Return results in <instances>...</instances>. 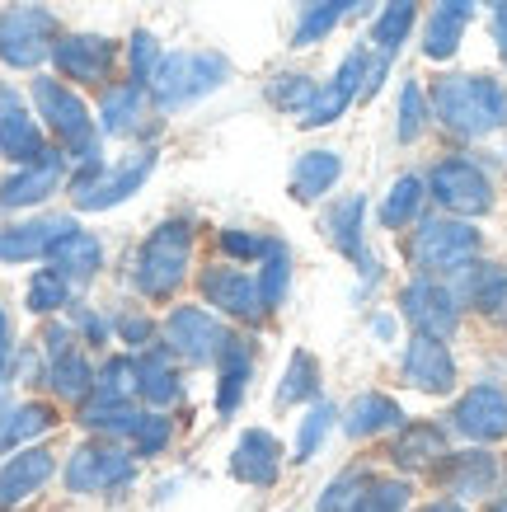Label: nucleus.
I'll use <instances>...</instances> for the list:
<instances>
[{
  "label": "nucleus",
  "instance_id": "obj_1",
  "mask_svg": "<svg viewBox=\"0 0 507 512\" xmlns=\"http://www.w3.org/2000/svg\"><path fill=\"white\" fill-rule=\"evenodd\" d=\"M432 123L451 137L479 141L507 127V85L493 76H442L428 90Z\"/></svg>",
  "mask_w": 507,
  "mask_h": 512
},
{
  "label": "nucleus",
  "instance_id": "obj_2",
  "mask_svg": "<svg viewBox=\"0 0 507 512\" xmlns=\"http://www.w3.org/2000/svg\"><path fill=\"white\" fill-rule=\"evenodd\" d=\"M33 109H38V118L47 123V132L62 141L66 160H76L80 170H85V165H104V160H99V127H94L85 99H80L66 80H57V76L33 80Z\"/></svg>",
  "mask_w": 507,
  "mask_h": 512
},
{
  "label": "nucleus",
  "instance_id": "obj_3",
  "mask_svg": "<svg viewBox=\"0 0 507 512\" xmlns=\"http://www.w3.org/2000/svg\"><path fill=\"white\" fill-rule=\"evenodd\" d=\"M226 80H231V62L221 52H165L160 66H155L151 85H146V94L155 99L160 113H174V109H188V104L207 99V94H216Z\"/></svg>",
  "mask_w": 507,
  "mask_h": 512
},
{
  "label": "nucleus",
  "instance_id": "obj_4",
  "mask_svg": "<svg viewBox=\"0 0 507 512\" xmlns=\"http://www.w3.org/2000/svg\"><path fill=\"white\" fill-rule=\"evenodd\" d=\"M188 259H193V226L188 221H160L146 235V245L137 249L132 287L146 301H169L179 292V282L188 278Z\"/></svg>",
  "mask_w": 507,
  "mask_h": 512
},
{
  "label": "nucleus",
  "instance_id": "obj_5",
  "mask_svg": "<svg viewBox=\"0 0 507 512\" xmlns=\"http://www.w3.org/2000/svg\"><path fill=\"white\" fill-rule=\"evenodd\" d=\"M479 231L465 217H418L414 231H409V264L414 273H428V278H451L456 268H465L470 259H479Z\"/></svg>",
  "mask_w": 507,
  "mask_h": 512
},
{
  "label": "nucleus",
  "instance_id": "obj_6",
  "mask_svg": "<svg viewBox=\"0 0 507 512\" xmlns=\"http://www.w3.org/2000/svg\"><path fill=\"white\" fill-rule=\"evenodd\" d=\"M52 43H57V15L47 5H10L0 10V62L15 66V71H33L52 57Z\"/></svg>",
  "mask_w": 507,
  "mask_h": 512
},
{
  "label": "nucleus",
  "instance_id": "obj_7",
  "mask_svg": "<svg viewBox=\"0 0 507 512\" xmlns=\"http://www.w3.org/2000/svg\"><path fill=\"white\" fill-rule=\"evenodd\" d=\"M428 198L446 217H489L493 212V184L470 156H446L428 174Z\"/></svg>",
  "mask_w": 507,
  "mask_h": 512
},
{
  "label": "nucleus",
  "instance_id": "obj_8",
  "mask_svg": "<svg viewBox=\"0 0 507 512\" xmlns=\"http://www.w3.org/2000/svg\"><path fill=\"white\" fill-rule=\"evenodd\" d=\"M155 174V151H137L127 156L118 170H104V165H85V170L71 179V202L76 212H104V207H118L132 193H141V184Z\"/></svg>",
  "mask_w": 507,
  "mask_h": 512
},
{
  "label": "nucleus",
  "instance_id": "obj_9",
  "mask_svg": "<svg viewBox=\"0 0 507 512\" xmlns=\"http://www.w3.org/2000/svg\"><path fill=\"white\" fill-rule=\"evenodd\" d=\"M132 470H137V456L113 442H85L66 456L62 480L71 494L90 498V494H113V489H127L132 484Z\"/></svg>",
  "mask_w": 507,
  "mask_h": 512
},
{
  "label": "nucleus",
  "instance_id": "obj_10",
  "mask_svg": "<svg viewBox=\"0 0 507 512\" xmlns=\"http://www.w3.org/2000/svg\"><path fill=\"white\" fill-rule=\"evenodd\" d=\"M226 339H231V329L221 325L212 311H202V306H174L165 315V325H160V343L169 348V357H179L188 367L216 362Z\"/></svg>",
  "mask_w": 507,
  "mask_h": 512
},
{
  "label": "nucleus",
  "instance_id": "obj_11",
  "mask_svg": "<svg viewBox=\"0 0 507 512\" xmlns=\"http://www.w3.org/2000/svg\"><path fill=\"white\" fill-rule=\"evenodd\" d=\"M400 315L414 325V334H432V339H451L461 329V301L451 292V282L428 278V273L400 287Z\"/></svg>",
  "mask_w": 507,
  "mask_h": 512
},
{
  "label": "nucleus",
  "instance_id": "obj_12",
  "mask_svg": "<svg viewBox=\"0 0 507 512\" xmlns=\"http://www.w3.org/2000/svg\"><path fill=\"white\" fill-rule=\"evenodd\" d=\"M113 57H118V47L104 33H57V43H52V66L71 85H104Z\"/></svg>",
  "mask_w": 507,
  "mask_h": 512
},
{
  "label": "nucleus",
  "instance_id": "obj_13",
  "mask_svg": "<svg viewBox=\"0 0 507 512\" xmlns=\"http://www.w3.org/2000/svg\"><path fill=\"white\" fill-rule=\"evenodd\" d=\"M451 428L470 442H503L507 437V390L493 386V381H479L456 400L451 409Z\"/></svg>",
  "mask_w": 507,
  "mask_h": 512
},
{
  "label": "nucleus",
  "instance_id": "obj_14",
  "mask_svg": "<svg viewBox=\"0 0 507 512\" xmlns=\"http://www.w3.org/2000/svg\"><path fill=\"white\" fill-rule=\"evenodd\" d=\"M198 287H202V301H207V306H216V315H226V320L249 325V320H259V315H263L259 278H254V273H245V268H235V264L207 268V273L198 278Z\"/></svg>",
  "mask_w": 507,
  "mask_h": 512
},
{
  "label": "nucleus",
  "instance_id": "obj_15",
  "mask_svg": "<svg viewBox=\"0 0 507 512\" xmlns=\"http://www.w3.org/2000/svg\"><path fill=\"white\" fill-rule=\"evenodd\" d=\"M400 376H404V386L423 390V395H451L456 390V357H451L446 339L414 334V339L404 343Z\"/></svg>",
  "mask_w": 507,
  "mask_h": 512
},
{
  "label": "nucleus",
  "instance_id": "obj_16",
  "mask_svg": "<svg viewBox=\"0 0 507 512\" xmlns=\"http://www.w3.org/2000/svg\"><path fill=\"white\" fill-rule=\"evenodd\" d=\"M362 221H367V198H362V193H348V198L329 202V212L320 217V231L343 259H353V264L362 268V278L376 282V259L367 254V231H362Z\"/></svg>",
  "mask_w": 507,
  "mask_h": 512
},
{
  "label": "nucleus",
  "instance_id": "obj_17",
  "mask_svg": "<svg viewBox=\"0 0 507 512\" xmlns=\"http://www.w3.org/2000/svg\"><path fill=\"white\" fill-rule=\"evenodd\" d=\"M367 66H371V52H362V47H357V52H348V57H343V66L334 71V80L315 90V99L306 104V113H301L296 123H301V127H329V123H338V118L348 113V104L362 94Z\"/></svg>",
  "mask_w": 507,
  "mask_h": 512
},
{
  "label": "nucleus",
  "instance_id": "obj_18",
  "mask_svg": "<svg viewBox=\"0 0 507 512\" xmlns=\"http://www.w3.org/2000/svg\"><path fill=\"white\" fill-rule=\"evenodd\" d=\"M62 179H66V151H52V146H47L43 156L29 160V165H19V170L0 184V207H5V212L38 207V202H47L62 188Z\"/></svg>",
  "mask_w": 507,
  "mask_h": 512
},
{
  "label": "nucleus",
  "instance_id": "obj_19",
  "mask_svg": "<svg viewBox=\"0 0 507 512\" xmlns=\"http://www.w3.org/2000/svg\"><path fill=\"white\" fill-rule=\"evenodd\" d=\"M451 292L461 306L479 315H493V320H507V268L484 264V259H470L465 268L451 273Z\"/></svg>",
  "mask_w": 507,
  "mask_h": 512
},
{
  "label": "nucleus",
  "instance_id": "obj_20",
  "mask_svg": "<svg viewBox=\"0 0 507 512\" xmlns=\"http://www.w3.org/2000/svg\"><path fill=\"white\" fill-rule=\"evenodd\" d=\"M57 475V456L47 447H19L5 466H0V512L29 503L47 480Z\"/></svg>",
  "mask_w": 507,
  "mask_h": 512
},
{
  "label": "nucleus",
  "instance_id": "obj_21",
  "mask_svg": "<svg viewBox=\"0 0 507 512\" xmlns=\"http://www.w3.org/2000/svg\"><path fill=\"white\" fill-rule=\"evenodd\" d=\"M451 456V442H446V428L432 419L404 423L395 442H390V461L404 470V475H418V470H437Z\"/></svg>",
  "mask_w": 507,
  "mask_h": 512
},
{
  "label": "nucleus",
  "instance_id": "obj_22",
  "mask_svg": "<svg viewBox=\"0 0 507 512\" xmlns=\"http://www.w3.org/2000/svg\"><path fill=\"white\" fill-rule=\"evenodd\" d=\"M71 231H76L71 217H33V221H19V226H5V231H0V264L47 259V249Z\"/></svg>",
  "mask_w": 507,
  "mask_h": 512
},
{
  "label": "nucleus",
  "instance_id": "obj_23",
  "mask_svg": "<svg viewBox=\"0 0 507 512\" xmlns=\"http://www.w3.org/2000/svg\"><path fill=\"white\" fill-rule=\"evenodd\" d=\"M47 151L43 127L24 104H19L15 90H0V156L15 160V165H29Z\"/></svg>",
  "mask_w": 507,
  "mask_h": 512
},
{
  "label": "nucleus",
  "instance_id": "obj_24",
  "mask_svg": "<svg viewBox=\"0 0 507 512\" xmlns=\"http://www.w3.org/2000/svg\"><path fill=\"white\" fill-rule=\"evenodd\" d=\"M437 480H442V489L451 498L470 503V498L493 494V484H498V461L479 447L475 451H451L442 466H437Z\"/></svg>",
  "mask_w": 507,
  "mask_h": 512
},
{
  "label": "nucleus",
  "instance_id": "obj_25",
  "mask_svg": "<svg viewBox=\"0 0 507 512\" xmlns=\"http://www.w3.org/2000/svg\"><path fill=\"white\" fill-rule=\"evenodd\" d=\"M231 475L240 484H254V489L277 484V475H282V442L273 433H263V428L240 433V442L231 451Z\"/></svg>",
  "mask_w": 507,
  "mask_h": 512
},
{
  "label": "nucleus",
  "instance_id": "obj_26",
  "mask_svg": "<svg viewBox=\"0 0 507 512\" xmlns=\"http://www.w3.org/2000/svg\"><path fill=\"white\" fill-rule=\"evenodd\" d=\"M47 264L57 268L71 287H76V282H90L94 273L104 268V240H99L94 231H80L76 226L71 235H62L57 245L47 249Z\"/></svg>",
  "mask_w": 507,
  "mask_h": 512
},
{
  "label": "nucleus",
  "instance_id": "obj_27",
  "mask_svg": "<svg viewBox=\"0 0 507 512\" xmlns=\"http://www.w3.org/2000/svg\"><path fill=\"white\" fill-rule=\"evenodd\" d=\"M376 0H301L296 10V29H292V47H315L343 24L348 15H362Z\"/></svg>",
  "mask_w": 507,
  "mask_h": 512
},
{
  "label": "nucleus",
  "instance_id": "obj_28",
  "mask_svg": "<svg viewBox=\"0 0 507 512\" xmlns=\"http://www.w3.org/2000/svg\"><path fill=\"white\" fill-rule=\"evenodd\" d=\"M249 376H254V353H249V343L240 334H231L221 357H216V414H235L240 409Z\"/></svg>",
  "mask_w": 507,
  "mask_h": 512
},
{
  "label": "nucleus",
  "instance_id": "obj_29",
  "mask_svg": "<svg viewBox=\"0 0 507 512\" xmlns=\"http://www.w3.org/2000/svg\"><path fill=\"white\" fill-rule=\"evenodd\" d=\"M404 428V409L390 395L381 390H367V395H357L348 409H343V433L362 442V437H381V433H395Z\"/></svg>",
  "mask_w": 507,
  "mask_h": 512
},
{
  "label": "nucleus",
  "instance_id": "obj_30",
  "mask_svg": "<svg viewBox=\"0 0 507 512\" xmlns=\"http://www.w3.org/2000/svg\"><path fill=\"white\" fill-rule=\"evenodd\" d=\"M137 395L146 404H155V409H169V404L184 395V381L174 372V357H169L165 343L137 353Z\"/></svg>",
  "mask_w": 507,
  "mask_h": 512
},
{
  "label": "nucleus",
  "instance_id": "obj_31",
  "mask_svg": "<svg viewBox=\"0 0 507 512\" xmlns=\"http://www.w3.org/2000/svg\"><path fill=\"white\" fill-rule=\"evenodd\" d=\"M141 113H146V85H137V80L108 85L104 99H99V132L132 137V132H141Z\"/></svg>",
  "mask_w": 507,
  "mask_h": 512
},
{
  "label": "nucleus",
  "instance_id": "obj_32",
  "mask_svg": "<svg viewBox=\"0 0 507 512\" xmlns=\"http://www.w3.org/2000/svg\"><path fill=\"white\" fill-rule=\"evenodd\" d=\"M338 179H343V156H338V151H306V156H296V165H292V198L320 202Z\"/></svg>",
  "mask_w": 507,
  "mask_h": 512
},
{
  "label": "nucleus",
  "instance_id": "obj_33",
  "mask_svg": "<svg viewBox=\"0 0 507 512\" xmlns=\"http://www.w3.org/2000/svg\"><path fill=\"white\" fill-rule=\"evenodd\" d=\"M423 202H428V179H418V174H400L390 193L381 198L376 207V221H381L385 231H409L418 217H423Z\"/></svg>",
  "mask_w": 507,
  "mask_h": 512
},
{
  "label": "nucleus",
  "instance_id": "obj_34",
  "mask_svg": "<svg viewBox=\"0 0 507 512\" xmlns=\"http://www.w3.org/2000/svg\"><path fill=\"white\" fill-rule=\"evenodd\" d=\"M43 381L52 386V395L66 404H85L94 395V381H99V372L90 367V357L80 353V348H71L66 357H57V362H47Z\"/></svg>",
  "mask_w": 507,
  "mask_h": 512
},
{
  "label": "nucleus",
  "instance_id": "obj_35",
  "mask_svg": "<svg viewBox=\"0 0 507 512\" xmlns=\"http://www.w3.org/2000/svg\"><path fill=\"white\" fill-rule=\"evenodd\" d=\"M418 5L423 0H385L381 15L371 19V47L381 52V57H395L404 43H409V33L418 24Z\"/></svg>",
  "mask_w": 507,
  "mask_h": 512
},
{
  "label": "nucleus",
  "instance_id": "obj_36",
  "mask_svg": "<svg viewBox=\"0 0 507 512\" xmlns=\"http://www.w3.org/2000/svg\"><path fill=\"white\" fill-rule=\"evenodd\" d=\"M57 423V414H52V404H19V409H5L0 414V451H19L29 447L33 437H43L47 428Z\"/></svg>",
  "mask_w": 507,
  "mask_h": 512
},
{
  "label": "nucleus",
  "instance_id": "obj_37",
  "mask_svg": "<svg viewBox=\"0 0 507 512\" xmlns=\"http://www.w3.org/2000/svg\"><path fill=\"white\" fill-rule=\"evenodd\" d=\"M141 409H132V400H108V395H90L80 404V428L104 437H132Z\"/></svg>",
  "mask_w": 507,
  "mask_h": 512
},
{
  "label": "nucleus",
  "instance_id": "obj_38",
  "mask_svg": "<svg viewBox=\"0 0 507 512\" xmlns=\"http://www.w3.org/2000/svg\"><path fill=\"white\" fill-rule=\"evenodd\" d=\"M259 296H263V311H277L282 301H287V287H292V249L282 245V240H273L268 245V254L259 259Z\"/></svg>",
  "mask_w": 507,
  "mask_h": 512
},
{
  "label": "nucleus",
  "instance_id": "obj_39",
  "mask_svg": "<svg viewBox=\"0 0 507 512\" xmlns=\"http://www.w3.org/2000/svg\"><path fill=\"white\" fill-rule=\"evenodd\" d=\"M465 24L470 19L456 15V10H432V19L423 24V57H432V62H446V57H456V47H461L465 38Z\"/></svg>",
  "mask_w": 507,
  "mask_h": 512
},
{
  "label": "nucleus",
  "instance_id": "obj_40",
  "mask_svg": "<svg viewBox=\"0 0 507 512\" xmlns=\"http://www.w3.org/2000/svg\"><path fill=\"white\" fill-rule=\"evenodd\" d=\"M315 395H320V362L306 348H296L287 372H282V386H277V404H306Z\"/></svg>",
  "mask_w": 507,
  "mask_h": 512
},
{
  "label": "nucleus",
  "instance_id": "obj_41",
  "mask_svg": "<svg viewBox=\"0 0 507 512\" xmlns=\"http://www.w3.org/2000/svg\"><path fill=\"white\" fill-rule=\"evenodd\" d=\"M376 480L367 466H348L343 475H334V480L324 484L320 494V508L315 512H357V503H362V494H367V484Z\"/></svg>",
  "mask_w": 507,
  "mask_h": 512
},
{
  "label": "nucleus",
  "instance_id": "obj_42",
  "mask_svg": "<svg viewBox=\"0 0 507 512\" xmlns=\"http://www.w3.org/2000/svg\"><path fill=\"white\" fill-rule=\"evenodd\" d=\"M24 301H29L33 315L62 311V306H71V282H66L57 268H43V273H33V278H29V292H24Z\"/></svg>",
  "mask_w": 507,
  "mask_h": 512
},
{
  "label": "nucleus",
  "instance_id": "obj_43",
  "mask_svg": "<svg viewBox=\"0 0 507 512\" xmlns=\"http://www.w3.org/2000/svg\"><path fill=\"white\" fill-rule=\"evenodd\" d=\"M428 123H432L428 90H423L418 80H404V90H400V123H395L400 141H418L423 132H428Z\"/></svg>",
  "mask_w": 507,
  "mask_h": 512
},
{
  "label": "nucleus",
  "instance_id": "obj_44",
  "mask_svg": "<svg viewBox=\"0 0 507 512\" xmlns=\"http://www.w3.org/2000/svg\"><path fill=\"white\" fill-rule=\"evenodd\" d=\"M315 99V80L310 76H296V71H282V76L268 80V104L282 113H306V104Z\"/></svg>",
  "mask_w": 507,
  "mask_h": 512
},
{
  "label": "nucleus",
  "instance_id": "obj_45",
  "mask_svg": "<svg viewBox=\"0 0 507 512\" xmlns=\"http://www.w3.org/2000/svg\"><path fill=\"white\" fill-rule=\"evenodd\" d=\"M334 419H338V409H334V404H324V400L310 404V409H306V419H301V433H296V451H292V461H310V456L320 451V442L329 437Z\"/></svg>",
  "mask_w": 507,
  "mask_h": 512
},
{
  "label": "nucleus",
  "instance_id": "obj_46",
  "mask_svg": "<svg viewBox=\"0 0 507 512\" xmlns=\"http://www.w3.org/2000/svg\"><path fill=\"white\" fill-rule=\"evenodd\" d=\"M94 395H108V400H132V395H137V357H108L104 367H99Z\"/></svg>",
  "mask_w": 507,
  "mask_h": 512
},
{
  "label": "nucleus",
  "instance_id": "obj_47",
  "mask_svg": "<svg viewBox=\"0 0 507 512\" xmlns=\"http://www.w3.org/2000/svg\"><path fill=\"white\" fill-rule=\"evenodd\" d=\"M409 498H414L409 480H371L357 512H409Z\"/></svg>",
  "mask_w": 507,
  "mask_h": 512
},
{
  "label": "nucleus",
  "instance_id": "obj_48",
  "mask_svg": "<svg viewBox=\"0 0 507 512\" xmlns=\"http://www.w3.org/2000/svg\"><path fill=\"white\" fill-rule=\"evenodd\" d=\"M169 437H174V423H169L160 409H151V414H141L137 428H132V451H137V456H160V451L169 447Z\"/></svg>",
  "mask_w": 507,
  "mask_h": 512
},
{
  "label": "nucleus",
  "instance_id": "obj_49",
  "mask_svg": "<svg viewBox=\"0 0 507 512\" xmlns=\"http://www.w3.org/2000/svg\"><path fill=\"white\" fill-rule=\"evenodd\" d=\"M113 334H118L127 348H137V353L155 348V325L146 320V311H137V306H123V311L113 315Z\"/></svg>",
  "mask_w": 507,
  "mask_h": 512
},
{
  "label": "nucleus",
  "instance_id": "obj_50",
  "mask_svg": "<svg viewBox=\"0 0 507 512\" xmlns=\"http://www.w3.org/2000/svg\"><path fill=\"white\" fill-rule=\"evenodd\" d=\"M160 43H155V33H132V47H127V66H132V80L137 85H151V76H155V66H160Z\"/></svg>",
  "mask_w": 507,
  "mask_h": 512
},
{
  "label": "nucleus",
  "instance_id": "obj_51",
  "mask_svg": "<svg viewBox=\"0 0 507 512\" xmlns=\"http://www.w3.org/2000/svg\"><path fill=\"white\" fill-rule=\"evenodd\" d=\"M268 235H259V231H240V226H231V231H221V254H231V259H263L268 254Z\"/></svg>",
  "mask_w": 507,
  "mask_h": 512
},
{
  "label": "nucleus",
  "instance_id": "obj_52",
  "mask_svg": "<svg viewBox=\"0 0 507 512\" xmlns=\"http://www.w3.org/2000/svg\"><path fill=\"white\" fill-rule=\"evenodd\" d=\"M76 334L85 343H94V348H104V343L113 339V320H104L99 311H85V306H80L76 311Z\"/></svg>",
  "mask_w": 507,
  "mask_h": 512
},
{
  "label": "nucleus",
  "instance_id": "obj_53",
  "mask_svg": "<svg viewBox=\"0 0 507 512\" xmlns=\"http://www.w3.org/2000/svg\"><path fill=\"white\" fill-rule=\"evenodd\" d=\"M80 343V334L76 329H66V325H47V334H43V357L47 362H57V357H66L71 348Z\"/></svg>",
  "mask_w": 507,
  "mask_h": 512
},
{
  "label": "nucleus",
  "instance_id": "obj_54",
  "mask_svg": "<svg viewBox=\"0 0 507 512\" xmlns=\"http://www.w3.org/2000/svg\"><path fill=\"white\" fill-rule=\"evenodd\" d=\"M493 43H498V52H503V62H507V0L493 10Z\"/></svg>",
  "mask_w": 507,
  "mask_h": 512
},
{
  "label": "nucleus",
  "instance_id": "obj_55",
  "mask_svg": "<svg viewBox=\"0 0 507 512\" xmlns=\"http://www.w3.org/2000/svg\"><path fill=\"white\" fill-rule=\"evenodd\" d=\"M5 362H10V315L0 311V376H5Z\"/></svg>",
  "mask_w": 507,
  "mask_h": 512
},
{
  "label": "nucleus",
  "instance_id": "obj_56",
  "mask_svg": "<svg viewBox=\"0 0 507 512\" xmlns=\"http://www.w3.org/2000/svg\"><path fill=\"white\" fill-rule=\"evenodd\" d=\"M418 512H465L461 498H432V503H423Z\"/></svg>",
  "mask_w": 507,
  "mask_h": 512
},
{
  "label": "nucleus",
  "instance_id": "obj_57",
  "mask_svg": "<svg viewBox=\"0 0 507 512\" xmlns=\"http://www.w3.org/2000/svg\"><path fill=\"white\" fill-rule=\"evenodd\" d=\"M371 334H376V339H390V334H395V320H390V315H376V320H371Z\"/></svg>",
  "mask_w": 507,
  "mask_h": 512
},
{
  "label": "nucleus",
  "instance_id": "obj_58",
  "mask_svg": "<svg viewBox=\"0 0 507 512\" xmlns=\"http://www.w3.org/2000/svg\"><path fill=\"white\" fill-rule=\"evenodd\" d=\"M0 414H5V376H0Z\"/></svg>",
  "mask_w": 507,
  "mask_h": 512
},
{
  "label": "nucleus",
  "instance_id": "obj_59",
  "mask_svg": "<svg viewBox=\"0 0 507 512\" xmlns=\"http://www.w3.org/2000/svg\"><path fill=\"white\" fill-rule=\"evenodd\" d=\"M489 512H507V498H498V503H493V508Z\"/></svg>",
  "mask_w": 507,
  "mask_h": 512
}]
</instances>
